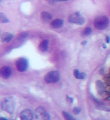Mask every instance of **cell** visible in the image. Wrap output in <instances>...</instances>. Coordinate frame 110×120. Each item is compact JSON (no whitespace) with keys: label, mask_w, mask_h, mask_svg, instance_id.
<instances>
[{"label":"cell","mask_w":110,"mask_h":120,"mask_svg":"<svg viewBox=\"0 0 110 120\" xmlns=\"http://www.w3.org/2000/svg\"><path fill=\"white\" fill-rule=\"evenodd\" d=\"M109 24V19L105 15L98 16L94 19L95 27L99 30H105Z\"/></svg>","instance_id":"obj_1"},{"label":"cell","mask_w":110,"mask_h":120,"mask_svg":"<svg viewBox=\"0 0 110 120\" xmlns=\"http://www.w3.org/2000/svg\"><path fill=\"white\" fill-rule=\"evenodd\" d=\"M68 22L75 24L82 25L85 22V19L79 12L70 15L68 17Z\"/></svg>","instance_id":"obj_2"},{"label":"cell","mask_w":110,"mask_h":120,"mask_svg":"<svg viewBox=\"0 0 110 120\" xmlns=\"http://www.w3.org/2000/svg\"><path fill=\"white\" fill-rule=\"evenodd\" d=\"M60 79V74L59 72L56 71H50L46 74L44 80L48 83H53L58 82Z\"/></svg>","instance_id":"obj_3"},{"label":"cell","mask_w":110,"mask_h":120,"mask_svg":"<svg viewBox=\"0 0 110 120\" xmlns=\"http://www.w3.org/2000/svg\"><path fill=\"white\" fill-rule=\"evenodd\" d=\"M28 61L25 57H20L16 60V66L18 71L23 72L26 71L28 67Z\"/></svg>","instance_id":"obj_4"},{"label":"cell","mask_w":110,"mask_h":120,"mask_svg":"<svg viewBox=\"0 0 110 120\" xmlns=\"http://www.w3.org/2000/svg\"><path fill=\"white\" fill-rule=\"evenodd\" d=\"M21 120H32L33 118V112L30 109H25L20 114Z\"/></svg>","instance_id":"obj_5"},{"label":"cell","mask_w":110,"mask_h":120,"mask_svg":"<svg viewBox=\"0 0 110 120\" xmlns=\"http://www.w3.org/2000/svg\"><path fill=\"white\" fill-rule=\"evenodd\" d=\"M37 115L40 120H50L48 114L43 108H39L37 111Z\"/></svg>","instance_id":"obj_6"},{"label":"cell","mask_w":110,"mask_h":120,"mask_svg":"<svg viewBox=\"0 0 110 120\" xmlns=\"http://www.w3.org/2000/svg\"><path fill=\"white\" fill-rule=\"evenodd\" d=\"M12 72L11 69L9 66H4L0 69V75L4 79L10 77L11 75Z\"/></svg>","instance_id":"obj_7"},{"label":"cell","mask_w":110,"mask_h":120,"mask_svg":"<svg viewBox=\"0 0 110 120\" xmlns=\"http://www.w3.org/2000/svg\"><path fill=\"white\" fill-rule=\"evenodd\" d=\"M40 16L43 22L45 23L49 22L53 18V15L47 11H43L42 12Z\"/></svg>","instance_id":"obj_8"},{"label":"cell","mask_w":110,"mask_h":120,"mask_svg":"<svg viewBox=\"0 0 110 120\" xmlns=\"http://www.w3.org/2000/svg\"><path fill=\"white\" fill-rule=\"evenodd\" d=\"M64 22L62 19H57L51 22L50 26L53 28L58 29L62 27L64 25Z\"/></svg>","instance_id":"obj_9"},{"label":"cell","mask_w":110,"mask_h":120,"mask_svg":"<svg viewBox=\"0 0 110 120\" xmlns=\"http://www.w3.org/2000/svg\"><path fill=\"white\" fill-rule=\"evenodd\" d=\"M49 45V42L48 40H43L39 44V49L42 52H45L48 49Z\"/></svg>","instance_id":"obj_10"},{"label":"cell","mask_w":110,"mask_h":120,"mask_svg":"<svg viewBox=\"0 0 110 120\" xmlns=\"http://www.w3.org/2000/svg\"><path fill=\"white\" fill-rule=\"evenodd\" d=\"M14 38V35L9 33H3L1 37V41L2 42H8Z\"/></svg>","instance_id":"obj_11"},{"label":"cell","mask_w":110,"mask_h":120,"mask_svg":"<svg viewBox=\"0 0 110 120\" xmlns=\"http://www.w3.org/2000/svg\"><path fill=\"white\" fill-rule=\"evenodd\" d=\"M73 74L74 76L78 79H84L86 77V74L85 73L82 72L81 73L78 69L74 70Z\"/></svg>","instance_id":"obj_12"},{"label":"cell","mask_w":110,"mask_h":120,"mask_svg":"<svg viewBox=\"0 0 110 120\" xmlns=\"http://www.w3.org/2000/svg\"><path fill=\"white\" fill-rule=\"evenodd\" d=\"M0 22L2 23H6L9 22V19L3 13H0Z\"/></svg>","instance_id":"obj_13"},{"label":"cell","mask_w":110,"mask_h":120,"mask_svg":"<svg viewBox=\"0 0 110 120\" xmlns=\"http://www.w3.org/2000/svg\"><path fill=\"white\" fill-rule=\"evenodd\" d=\"M92 33V29L91 28L88 27L85 28L83 30L82 33V35L83 36H88L89 35H90Z\"/></svg>","instance_id":"obj_14"},{"label":"cell","mask_w":110,"mask_h":120,"mask_svg":"<svg viewBox=\"0 0 110 120\" xmlns=\"http://www.w3.org/2000/svg\"><path fill=\"white\" fill-rule=\"evenodd\" d=\"M63 115L66 120H77L71 115L66 112H63Z\"/></svg>","instance_id":"obj_15"},{"label":"cell","mask_w":110,"mask_h":120,"mask_svg":"<svg viewBox=\"0 0 110 120\" xmlns=\"http://www.w3.org/2000/svg\"><path fill=\"white\" fill-rule=\"evenodd\" d=\"M81 109L80 108L78 107H75L74 108L73 112L74 113V114L77 115V114H79L80 113V112H81Z\"/></svg>","instance_id":"obj_16"},{"label":"cell","mask_w":110,"mask_h":120,"mask_svg":"<svg viewBox=\"0 0 110 120\" xmlns=\"http://www.w3.org/2000/svg\"><path fill=\"white\" fill-rule=\"evenodd\" d=\"M63 1V0H49V2L50 4H53L54 3H57V2H59V1Z\"/></svg>","instance_id":"obj_17"},{"label":"cell","mask_w":110,"mask_h":120,"mask_svg":"<svg viewBox=\"0 0 110 120\" xmlns=\"http://www.w3.org/2000/svg\"><path fill=\"white\" fill-rule=\"evenodd\" d=\"M106 41L107 43H109L110 42V37L109 36H107L106 37Z\"/></svg>","instance_id":"obj_18"},{"label":"cell","mask_w":110,"mask_h":120,"mask_svg":"<svg viewBox=\"0 0 110 120\" xmlns=\"http://www.w3.org/2000/svg\"><path fill=\"white\" fill-rule=\"evenodd\" d=\"M67 99L68 100H69V101H70V102H72V98H71L70 97H69V96H67Z\"/></svg>","instance_id":"obj_19"},{"label":"cell","mask_w":110,"mask_h":120,"mask_svg":"<svg viewBox=\"0 0 110 120\" xmlns=\"http://www.w3.org/2000/svg\"><path fill=\"white\" fill-rule=\"evenodd\" d=\"M86 43H87V41H83V42L82 43V45H85L86 44Z\"/></svg>","instance_id":"obj_20"},{"label":"cell","mask_w":110,"mask_h":120,"mask_svg":"<svg viewBox=\"0 0 110 120\" xmlns=\"http://www.w3.org/2000/svg\"><path fill=\"white\" fill-rule=\"evenodd\" d=\"M0 120H8L7 119H6V118H4V117H3V118H1V119H0Z\"/></svg>","instance_id":"obj_21"},{"label":"cell","mask_w":110,"mask_h":120,"mask_svg":"<svg viewBox=\"0 0 110 120\" xmlns=\"http://www.w3.org/2000/svg\"></svg>","instance_id":"obj_22"}]
</instances>
